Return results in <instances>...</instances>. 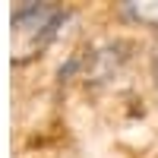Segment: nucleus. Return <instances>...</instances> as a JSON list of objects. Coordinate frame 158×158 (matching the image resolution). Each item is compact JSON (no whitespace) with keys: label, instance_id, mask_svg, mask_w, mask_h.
I'll return each instance as SVG.
<instances>
[{"label":"nucleus","instance_id":"nucleus-1","mask_svg":"<svg viewBox=\"0 0 158 158\" xmlns=\"http://www.w3.org/2000/svg\"><path fill=\"white\" fill-rule=\"evenodd\" d=\"M63 13L48 3H29L13 13V35H16V51L19 57H32L35 51H41L51 35L57 32Z\"/></svg>","mask_w":158,"mask_h":158},{"label":"nucleus","instance_id":"nucleus-2","mask_svg":"<svg viewBox=\"0 0 158 158\" xmlns=\"http://www.w3.org/2000/svg\"><path fill=\"white\" fill-rule=\"evenodd\" d=\"M123 13L127 16H133L136 22H146V25H155L158 29V0H130L123 3Z\"/></svg>","mask_w":158,"mask_h":158}]
</instances>
